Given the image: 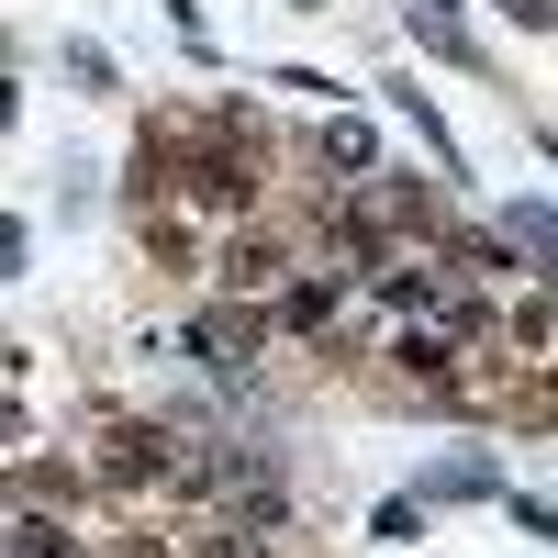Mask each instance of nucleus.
Listing matches in <instances>:
<instances>
[{
	"instance_id": "obj_1",
	"label": "nucleus",
	"mask_w": 558,
	"mask_h": 558,
	"mask_svg": "<svg viewBox=\"0 0 558 558\" xmlns=\"http://www.w3.org/2000/svg\"><path fill=\"white\" fill-rule=\"evenodd\" d=\"M257 336H268V324H257V313H235V302L191 324V347H202V357H223V368H235V357H257Z\"/></svg>"
},
{
	"instance_id": "obj_2",
	"label": "nucleus",
	"mask_w": 558,
	"mask_h": 558,
	"mask_svg": "<svg viewBox=\"0 0 558 558\" xmlns=\"http://www.w3.org/2000/svg\"><path fill=\"white\" fill-rule=\"evenodd\" d=\"M402 23H413V34H425V45H436V57H458V68H470V57H481V45H470V23H458V12H447V0H402Z\"/></svg>"
},
{
	"instance_id": "obj_3",
	"label": "nucleus",
	"mask_w": 558,
	"mask_h": 558,
	"mask_svg": "<svg viewBox=\"0 0 558 558\" xmlns=\"http://www.w3.org/2000/svg\"><path fill=\"white\" fill-rule=\"evenodd\" d=\"M391 357H402V380H436V391L458 380V368H447V336H436V324H413V336H402Z\"/></svg>"
},
{
	"instance_id": "obj_4",
	"label": "nucleus",
	"mask_w": 558,
	"mask_h": 558,
	"mask_svg": "<svg viewBox=\"0 0 558 558\" xmlns=\"http://www.w3.org/2000/svg\"><path fill=\"white\" fill-rule=\"evenodd\" d=\"M492 492V458H447V470L425 481V502H481Z\"/></svg>"
},
{
	"instance_id": "obj_5",
	"label": "nucleus",
	"mask_w": 558,
	"mask_h": 558,
	"mask_svg": "<svg viewBox=\"0 0 558 558\" xmlns=\"http://www.w3.org/2000/svg\"><path fill=\"white\" fill-rule=\"evenodd\" d=\"M223 279H235V291H268V279H279V246H235V257H223Z\"/></svg>"
},
{
	"instance_id": "obj_6",
	"label": "nucleus",
	"mask_w": 558,
	"mask_h": 558,
	"mask_svg": "<svg viewBox=\"0 0 558 558\" xmlns=\"http://www.w3.org/2000/svg\"><path fill=\"white\" fill-rule=\"evenodd\" d=\"M324 157H336V168H368V123H324Z\"/></svg>"
},
{
	"instance_id": "obj_7",
	"label": "nucleus",
	"mask_w": 558,
	"mask_h": 558,
	"mask_svg": "<svg viewBox=\"0 0 558 558\" xmlns=\"http://www.w3.org/2000/svg\"><path fill=\"white\" fill-rule=\"evenodd\" d=\"M502 12H514L525 34H547V23H558V0H502Z\"/></svg>"
},
{
	"instance_id": "obj_8",
	"label": "nucleus",
	"mask_w": 558,
	"mask_h": 558,
	"mask_svg": "<svg viewBox=\"0 0 558 558\" xmlns=\"http://www.w3.org/2000/svg\"><path fill=\"white\" fill-rule=\"evenodd\" d=\"M12 436H23V413H12V402H0V447H12Z\"/></svg>"
},
{
	"instance_id": "obj_9",
	"label": "nucleus",
	"mask_w": 558,
	"mask_h": 558,
	"mask_svg": "<svg viewBox=\"0 0 558 558\" xmlns=\"http://www.w3.org/2000/svg\"><path fill=\"white\" fill-rule=\"evenodd\" d=\"M0 558H12V514H0Z\"/></svg>"
},
{
	"instance_id": "obj_10",
	"label": "nucleus",
	"mask_w": 558,
	"mask_h": 558,
	"mask_svg": "<svg viewBox=\"0 0 558 558\" xmlns=\"http://www.w3.org/2000/svg\"><path fill=\"white\" fill-rule=\"evenodd\" d=\"M547 157H558V134H547Z\"/></svg>"
}]
</instances>
